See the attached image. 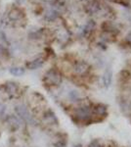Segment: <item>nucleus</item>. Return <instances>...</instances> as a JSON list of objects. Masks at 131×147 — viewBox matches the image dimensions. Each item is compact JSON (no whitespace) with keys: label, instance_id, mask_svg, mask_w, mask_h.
Returning <instances> with one entry per match:
<instances>
[{"label":"nucleus","instance_id":"nucleus-8","mask_svg":"<svg viewBox=\"0 0 131 147\" xmlns=\"http://www.w3.org/2000/svg\"><path fill=\"white\" fill-rule=\"evenodd\" d=\"M100 8H101V7H100L99 2L94 0V1L89 2V4L86 6V11L90 14H95L100 10Z\"/></svg>","mask_w":131,"mask_h":147},{"label":"nucleus","instance_id":"nucleus-2","mask_svg":"<svg viewBox=\"0 0 131 147\" xmlns=\"http://www.w3.org/2000/svg\"><path fill=\"white\" fill-rule=\"evenodd\" d=\"M92 110L89 106L84 105L81 107H78L77 109H75V118L80 121V122H88L92 117Z\"/></svg>","mask_w":131,"mask_h":147},{"label":"nucleus","instance_id":"nucleus-12","mask_svg":"<svg viewBox=\"0 0 131 147\" xmlns=\"http://www.w3.org/2000/svg\"><path fill=\"white\" fill-rule=\"evenodd\" d=\"M10 74L15 77H21L25 74V69L21 67H12L10 68Z\"/></svg>","mask_w":131,"mask_h":147},{"label":"nucleus","instance_id":"nucleus-16","mask_svg":"<svg viewBox=\"0 0 131 147\" xmlns=\"http://www.w3.org/2000/svg\"><path fill=\"white\" fill-rule=\"evenodd\" d=\"M69 97H70L71 100L73 101H77L79 99V93L77 90H71L70 93H69Z\"/></svg>","mask_w":131,"mask_h":147},{"label":"nucleus","instance_id":"nucleus-14","mask_svg":"<svg viewBox=\"0 0 131 147\" xmlns=\"http://www.w3.org/2000/svg\"><path fill=\"white\" fill-rule=\"evenodd\" d=\"M94 26H95L94 22H93V21H89V22L86 24V26H84V27L82 28V34H87L88 32L94 28Z\"/></svg>","mask_w":131,"mask_h":147},{"label":"nucleus","instance_id":"nucleus-17","mask_svg":"<svg viewBox=\"0 0 131 147\" xmlns=\"http://www.w3.org/2000/svg\"><path fill=\"white\" fill-rule=\"evenodd\" d=\"M55 147H67V141L66 140H59L54 144Z\"/></svg>","mask_w":131,"mask_h":147},{"label":"nucleus","instance_id":"nucleus-5","mask_svg":"<svg viewBox=\"0 0 131 147\" xmlns=\"http://www.w3.org/2000/svg\"><path fill=\"white\" fill-rule=\"evenodd\" d=\"M88 69H89V66L84 61H79V62L75 63V72L78 74V75H84V74H86L88 72Z\"/></svg>","mask_w":131,"mask_h":147},{"label":"nucleus","instance_id":"nucleus-7","mask_svg":"<svg viewBox=\"0 0 131 147\" xmlns=\"http://www.w3.org/2000/svg\"><path fill=\"white\" fill-rule=\"evenodd\" d=\"M7 124H8L9 127H10L12 130H17L21 127L20 120L17 117H15V116H10V117H8V119H7Z\"/></svg>","mask_w":131,"mask_h":147},{"label":"nucleus","instance_id":"nucleus-20","mask_svg":"<svg viewBox=\"0 0 131 147\" xmlns=\"http://www.w3.org/2000/svg\"><path fill=\"white\" fill-rule=\"evenodd\" d=\"M127 39H128V40H129V41L131 42V32H129V34H127Z\"/></svg>","mask_w":131,"mask_h":147},{"label":"nucleus","instance_id":"nucleus-9","mask_svg":"<svg viewBox=\"0 0 131 147\" xmlns=\"http://www.w3.org/2000/svg\"><path fill=\"white\" fill-rule=\"evenodd\" d=\"M44 61L42 58H37L35 59V60H32L30 61V63H28L27 67L30 69V70H36V69H38L41 67L42 65H43Z\"/></svg>","mask_w":131,"mask_h":147},{"label":"nucleus","instance_id":"nucleus-22","mask_svg":"<svg viewBox=\"0 0 131 147\" xmlns=\"http://www.w3.org/2000/svg\"><path fill=\"white\" fill-rule=\"evenodd\" d=\"M81 1H83V0H81Z\"/></svg>","mask_w":131,"mask_h":147},{"label":"nucleus","instance_id":"nucleus-13","mask_svg":"<svg viewBox=\"0 0 131 147\" xmlns=\"http://www.w3.org/2000/svg\"><path fill=\"white\" fill-rule=\"evenodd\" d=\"M5 89L8 93L14 94V93H16L18 87H17V84H14V82H7L5 84Z\"/></svg>","mask_w":131,"mask_h":147},{"label":"nucleus","instance_id":"nucleus-19","mask_svg":"<svg viewBox=\"0 0 131 147\" xmlns=\"http://www.w3.org/2000/svg\"><path fill=\"white\" fill-rule=\"evenodd\" d=\"M5 52H6V51H5V48H4V47L2 46V45H0V57L3 56Z\"/></svg>","mask_w":131,"mask_h":147},{"label":"nucleus","instance_id":"nucleus-21","mask_svg":"<svg viewBox=\"0 0 131 147\" xmlns=\"http://www.w3.org/2000/svg\"><path fill=\"white\" fill-rule=\"evenodd\" d=\"M75 147H82V145L81 144H77V145H75Z\"/></svg>","mask_w":131,"mask_h":147},{"label":"nucleus","instance_id":"nucleus-1","mask_svg":"<svg viewBox=\"0 0 131 147\" xmlns=\"http://www.w3.org/2000/svg\"><path fill=\"white\" fill-rule=\"evenodd\" d=\"M44 82L48 85H59L62 82V77L61 74L55 69L47 71L46 74L44 75Z\"/></svg>","mask_w":131,"mask_h":147},{"label":"nucleus","instance_id":"nucleus-18","mask_svg":"<svg viewBox=\"0 0 131 147\" xmlns=\"http://www.w3.org/2000/svg\"><path fill=\"white\" fill-rule=\"evenodd\" d=\"M88 147H103V145H102L98 140H93L91 143L88 145Z\"/></svg>","mask_w":131,"mask_h":147},{"label":"nucleus","instance_id":"nucleus-11","mask_svg":"<svg viewBox=\"0 0 131 147\" xmlns=\"http://www.w3.org/2000/svg\"><path fill=\"white\" fill-rule=\"evenodd\" d=\"M103 84H104V86L105 87H110V85H111L112 84V73H111V71L108 70V71H106L104 74V76H103Z\"/></svg>","mask_w":131,"mask_h":147},{"label":"nucleus","instance_id":"nucleus-10","mask_svg":"<svg viewBox=\"0 0 131 147\" xmlns=\"http://www.w3.org/2000/svg\"><path fill=\"white\" fill-rule=\"evenodd\" d=\"M95 113L96 115H98L99 117H106V115L108 114V109L105 104H97L95 107Z\"/></svg>","mask_w":131,"mask_h":147},{"label":"nucleus","instance_id":"nucleus-3","mask_svg":"<svg viewBox=\"0 0 131 147\" xmlns=\"http://www.w3.org/2000/svg\"><path fill=\"white\" fill-rule=\"evenodd\" d=\"M15 112L19 117L21 118L23 121L27 123H32V117L30 115V111L28 110V108L24 105H17L15 107Z\"/></svg>","mask_w":131,"mask_h":147},{"label":"nucleus","instance_id":"nucleus-6","mask_svg":"<svg viewBox=\"0 0 131 147\" xmlns=\"http://www.w3.org/2000/svg\"><path fill=\"white\" fill-rule=\"evenodd\" d=\"M43 120L46 124H49V125H57L58 124V119H57L56 115H55V114L50 110L47 111V112L44 114Z\"/></svg>","mask_w":131,"mask_h":147},{"label":"nucleus","instance_id":"nucleus-15","mask_svg":"<svg viewBox=\"0 0 131 147\" xmlns=\"http://www.w3.org/2000/svg\"><path fill=\"white\" fill-rule=\"evenodd\" d=\"M57 17H58V13H57V11H55V10H50L47 12V14H46V19L48 21L56 20Z\"/></svg>","mask_w":131,"mask_h":147},{"label":"nucleus","instance_id":"nucleus-4","mask_svg":"<svg viewBox=\"0 0 131 147\" xmlns=\"http://www.w3.org/2000/svg\"><path fill=\"white\" fill-rule=\"evenodd\" d=\"M24 17V13L22 10H20L19 8H14L9 12L8 14V18L10 21H13V22H17V21L21 20Z\"/></svg>","mask_w":131,"mask_h":147}]
</instances>
